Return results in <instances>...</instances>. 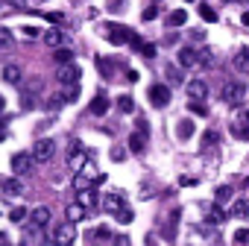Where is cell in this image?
<instances>
[{
    "mask_svg": "<svg viewBox=\"0 0 249 246\" xmlns=\"http://www.w3.org/2000/svg\"><path fill=\"white\" fill-rule=\"evenodd\" d=\"M220 100L229 103V105L243 103V100H246V82H240V79H229V82L220 88Z\"/></svg>",
    "mask_w": 249,
    "mask_h": 246,
    "instance_id": "cell-1",
    "label": "cell"
},
{
    "mask_svg": "<svg viewBox=\"0 0 249 246\" xmlns=\"http://www.w3.org/2000/svg\"><path fill=\"white\" fill-rule=\"evenodd\" d=\"M53 156H56V141H53V138H38L36 147H33V158H36V164H44V161H50Z\"/></svg>",
    "mask_w": 249,
    "mask_h": 246,
    "instance_id": "cell-2",
    "label": "cell"
},
{
    "mask_svg": "<svg viewBox=\"0 0 249 246\" xmlns=\"http://www.w3.org/2000/svg\"><path fill=\"white\" fill-rule=\"evenodd\" d=\"M9 167H12V173H15V176H27V173H33L36 158H33V153H15V156H12V161H9Z\"/></svg>",
    "mask_w": 249,
    "mask_h": 246,
    "instance_id": "cell-3",
    "label": "cell"
},
{
    "mask_svg": "<svg viewBox=\"0 0 249 246\" xmlns=\"http://www.w3.org/2000/svg\"><path fill=\"white\" fill-rule=\"evenodd\" d=\"M53 237H56L62 246H73V240H76V223H73V220H62V223L56 226Z\"/></svg>",
    "mask_w": 249,
    "mask_h": 246,
    "instance_id": "cell-4",
    "label": "cell"
},
{
    "mask_svg": "<svg viewBox=\"0 0 249 246\" xmlns=\"http://www.w3.org/2000/svg\"><path fill=\"white\" fill-rule=\"evenodd\" d=\"M103 33H106V38H108L111 44H117V47H120V44H126V41L132 38V33L123 27V24H106Z\"/></svg>",
    "mask_w": 249,
    "mask_h": 246,
    "instance_id": "cell-5",
    "label": "cell"
},
{
    "mask_svg": "<svg viewBox=\"0 0 249 246\" xmlns=\"http://www.w3.org/2000/svg\"><path fill=\"white\" fill-rule=\"evenodd\" d=\"M79 76H82V70L73 65V62H68V65H59V85H76L79 82Z\"/></svg>",
    "mask_w": 249,
    "mask_h": 246,
    "instance_id": "cell-6",
    "label": "cell"
},
{
    "mask_svg": "<svg viewBox=\"0 0 249 246\" xmlns=\"http://www.w3.org/2000/svg\"><path fill=\"white\" fill-rule=\"evenodd\" d=\"M85 161H88V158H85L82 144H79V141H71V147H68V167H71V170H82Z\"/></svg>",
    "mask_w": 249,
    "mask_h": 246,
    "instance_id": "cell-7",
    "label": "cell"
},
{
    "mask_svg": "<svg viewBox=\"0 0 249 246\" xmlns=\"http://www.w3.org/2000/svg\"><path fill=\"white\" fill-rule=\"evenodd\" d=\"M150 103L156 108H164L170 103V88L167 85H150Z\"/></svg>",
    "mask_w": 249,
    "mask_h": 246,
    "instance_id": "cell-8",
    "label": "cell"
},
{
    "mask_svg": "<svg viewBox=\"0 0 249 246\" xmlns=\"http://www.w3.org/2000/svg\"><path fill=\"white\" fill-rule=\"evenodd\" d=\"M0 191L3 193H9V196H24V182L18 179V176H12V179H0Z\"/></svg>",
    "mask_w": 249,
    "mask_h": 246,
    "instance_id": "cell-9",
    "label": "cell"
},
{
    "mask_svg": "<svg viewBox=\"0 0 249 246\" xmlns=\"http://www.w3.org/2000/svg\"><path fill=\"white\" fill-rule=\"evenodd\" d=\"M179 65H182V68H194V65H199V53H196L194 47H182V50H179Z\"/></svg>",
    "mask_w": 249,
    "mask_h": 246,
    "instance_id": "cell-10",
    "label": "cell"
},
{
    "mask_svg": "<svg viewBox=\"0 0 249 246\" xmlns=\"http://www.w3.org/2000/svg\"><path fill=\"white\" fill-rule=\"evenodd\" d=\"M188 94H191V100H205L208 97V85L202 79H191L188 82Z\"/></svg>",
    "mask_w": 249,
    "mask_h": 246,
    "instance_id": "cell-11",
    "label": "cell"
},
{
    "mask_svg": "<svg viewBox=\"0 0 249 246\" xmlns=\"http://www.w3.org/2000/svg\"><path fill=\"white\" fill-rule=\"evenodd\" d=\"M129 153H135V156H141L144 150H147V132H135V135H129Z\"/></svg>",
    "mask_w": 249,
    "mask_h": 246,
    "instance_id": "cell-12",
    "label": "cell"
},
{
    "mask_svg": "<svg viewBox=\"0 0 249 246\" xmlns=\"http://www.w3.org/2000/svg\"><path fill=\"white\" fill-rule=\"evenodd\" d=\"M3 79H6L9 85H21V82H24V73H21L18 65H6V68H3Z\"/></svg>",
    "mask_w": 249,
    "mask_h": 246,
    "instance_id": "cell-13",
    "label": "cell"
},
{
    "mask_svg": "<svg viewBox=\"0 0 249 246\" xmlns=\"http://www.w3.org/2000/svg\"><path fill=\"white\" fill-rule=\"evenodd\" d=\"M85 214H88V208H85L82 202H71V205H68V211H65V217H68V220H73V223L85 220Z\"/></svg>",
    "mask_w": 249,
    "mask_h": 246,
    "instance_id": "cell-14",
    "label": "cell"
},
{
    "mask_svg": "<svg viewBox=\"0 0 249 246\" xmlns=\"http://www.w3.org/2000/svg\"><path fill=\"white\" fill-rule=\"evenodd\" d=\"M41 38H44V44H47V47H53V50H56V47H62V41H65V33H62V30H47Z\"/></svg>",
    "mask_w": 249,
    "mask_h": 246,
    "instance_id": "cell-15",
    "label": "cell"
},
{
    "mask_svg": "<svg viewBox=\"0 0 249 246\" xmlns=\"http://www.w3.org/2000/svg\"><path fill=\"white\" fill-rule=\"evenodd\" d=\"M108 105H111V103H108V97H106V94H97V97H94V103H91V114L103 117V114L108 111Z\"/></svg>",
    "mask_w": 249,
    "mask_h": 246,
    "instance_id": "cell-16",
    "label": "cell"
},
{
    "mask_svg": "<svg viewBox=\"0 0 249 246\" xmlns=\"http://www.w3.org/2000/svg\"><path fill=\"white\" fill-rule=\"evenodd\" d=\"M231 65H234V70L249 73V50H237V53H234V59H231Z\"/></svg>",
    "mask_w": 249,
    "mask_h": 246,
    "instance_id": "cell-17",
    "label": "cell"
},
{
    "mask_svg": "<svg viewBox=\"0 0 249 246\" xmlns=\"http://www.w3.org/2000/svg\"><path fill=\"white\" fill-rule=\"evenodd\" d=\"M103 205H106V211H108V214H117V211H120L123 205H126V202H123V196H120V193H108Z\"/></svg>",
    "mask_w": 249,
    "mask_h": 246,
    "instance_id": "cell-18",
    "label": "cell"
},
{
    "mask_svg": "<svg viewBox=\"0 0 249 246\" xmlns=\"http://www.w3.org/2000/svg\"><path fill=\"white\" fill-rule=\"evenodd\" d=\"M231 196H234V191H231L229 185H220V188L214 191V202H217V205H229Z\"/></svg>",
    "mask_w": 249,
    "mask_h": 246,
    "instance_id": "cell-19",
    "label": "cell"
},
{
    "mask_svg": "<svg viewBox=\"0 0 249 246\" xmlns=\"http://www.w3.org/2000/svg\"><path fill=\"white\" fill-rule=\"evenodd\" d=\"M30 217H33V223H36L38 228H44V226L50 223V208H44V205H38V208H36V211L30 214Z\"/></svg>",
    "mask_w": 249,
    "mask_h": 246,
    "instance_id": "cell-20",
    "label": "cell"
},
{
    "mask_svg": "<svg viewBox=\"0 0 249 246\" xmlns=\"http://www.w3.org/2000/svg\"><path fill=\"white\" fill-rule=\"evenodd\" d=\"M196 132V126H194V120L191 117H185V120H179V129H176V135L182 138V141H188L191 135Z\"/></svg>",
    "mask_w": 249,
    "mask_h": 246,
    "instance_id": "cell-21",
    "label": "cell"
},
{
    "mask_svg": "<svg viewBox=\"0 0 249 246\" xmlns=\"http://www.w3.org/2000/svg\"><path fill=\"white\" fill-rule=\"evenodd\" d=\"M176 228H179V211H173V214H167V226H164V237H167V240H173V237H176Z\"/></svg>",
    "mask_w": 249,
    "mask_h": 246,
    "instance_id": "cell-22",
    "label": "cell"
},
{
    "mask_svg": "<svg viewBox=\"0 0 249 246\" xmlns=\"http://www.w3.org/2000/svg\"><path fill=\"white\" fill-rule=\"evenodd\" d=\"M231 217L246 220V217H249V199H234V205H231Z\"/></svg>",
    "mask_w": 249,
    "mask_h": 246,
    "instance_id": "cell-23",
    "label": "cell"
},
{
    "mask_svg": "<svg viewBox=\"0 0 249 246\" xmlns=\"http://www.w3.org/2000/svg\"><path fill=\"white\" fill-rule=\"evenodd\" d=\"M117 111H123V114L135 111V100H132V94H120V97H117Z\"/></svg>",
    "mask_w": 249,
    "mask_h": 246,
    "instance_id": "cell-24",
    "label": "cell"
},
{
    "mask_svg": "<svg viewBox=\"0 0 249 246\" xmlns=\"http://www.w3.org/2000/svg\"><path fill=\"white\" fill-rule=\"evenodd\" d=\"M53 59H56V65H68V62H73V50L71 47H56Z\"/></svg>",
    "mask_w": 249,
    "mask_h": 246,
    "instance_id": "cell-25",
    "label": "cell"
},
{
    "mask_svg": "<svg viewBox=\"0 0 249 246\" xmlns=\"http://www.w3.org/2000/svg\"><path fill=\"white\" fill-rule=\"evenodd\" d=\"M199 18H202L205 24H217L220 15H217V9H211L208 3H199Z\"/></svg>",
    "mask_w": 249,
    "mask_h": 246,
    "instance_id": "cell-26",
    "label": "cell"
},
{
    "mask_svg": "<svg viewBox=\"0 0 249 246\" xmlns=\"http://www.w3.org/2000/svg\"><path fill=\"white\" fill-rule=\"evenodd\" d=\"M185 21H188V12H185V9H173L170 18H167L170 27H185Z\"/></svg>",
    "mask_w": 249,
    "mask_h": 246,
    "instance_id": "cell-27",
    "label": "cell"
},
{
    "mask_svg": "<svg viewBox=\"0 0 249 246\" xmlns=\"http://www.w3.org/2000/svg\"><path fill=\"white\" fill-rule=\"evenodd\" d=\"M76 202H82L85 208H94V205H97V193H94L91 188H85V191H79V199H76Z\"/></svg>",
    "mask_w": 249,
    "mask_h": 246,
    "instance_id": "cell-28",
    "label": "cell"
},
{
    "mask_svg": "<svg viewBox=\"0 0 249 246\" xmlns=\"http://www.w3.org/2000/svg\"><path fill=\"white\" fill-rule=\"evenodd\" d=\"M114 220H117V223H123V226H126V223H132V220H135V211H132L129 205H123V208H120V211L114 214Z\"/></svg>",
    "mask_w": 249,
    "mask_h": 246,
    "instance_id": "cell-29",
    "label": "cell"
},
{
    "mask_svg": "<svg viewBox=\"0 0 249 246\" xmlns=\"http://www.w3.org/2000/svg\"><path fill=\"white\" fill-rule=\"evenodd\" d=\"M91 185H94V179H91V176L76 173V179H73V188H76V191H85V188H91Z\"/></svg>",
    "mask_w": 249,
    "mask_h": 246,
    "instance_id": "cell-30",
    "label": "cell"
},
{
    "mask_svg": "<svg viewBox=\"0 0 249 246\" xmlns=\"http://www.w3.org/2000/svg\"><path fill=\"white\" fill-rule=\"evenodd\" d=\"M223 220H226V211H223V208H220V205L214 202V208H211V214H208V223H214V226H220Z\"/></svg>",
    "mask_w": 249,
    "mask_h": 246,
    "instance_id": "cell-31",
    "label": "cell"
},
{
    "mask_svg": "<svg viewBox=\"0 0 249 246\" xmlns=\"http://www.w3.org/2000/svg\"><path fill=\"white\" fill-rule=\"evenodd\" d=\"M24 217H27V208H24V205H15V208L9 211V220H12V223H24Z\"/></svg>",
    "mask_w": 249,
    "mask_h": 246,
    "instance_id": "cell-32",
    "label": "cell"
},
{
    "mask_svg": "<svg viewBox=\"0 0 249 246\" xmlns=\"http://www.w3.org/2000/svg\"><path fill=\"white\" fill-rule=\"evenodd\" d=\"M234 246H249V228H237L234 231Z\"/></svg>",
    "mask_w": 249,
    "mask_h": 246,
    "instance_id": "cell-33",
    "label": "cell"
},
{
    "mask_svg": "<svg viewBox=\"0 0 249 246\" xmlns=\"http://www.w3.org/2000/svg\"><path fill=\"white\" fill-rule=\"evenodd\" d=\"M62 88H65V100L68 103H73L79 97V85H62Z\"/></svg>",
    "mask_w": 249,
    "mask_h": 246,
    "instance_id": "cell-34",
    "label": "cell"
},
{
    "mask_svg": "<svg viewBox=\"0 0 249 246\" xmlns=\"http://www.w3.org/2000/svg\"><path fill=\"white\" fill-rule=\"evenodd\" d=\"M9 44H12V30L0 27V47H9Z\"/></svg>",
    "mask_w": 249,
    "mask_h": 246,
    "instance_id": "cell-35",
    "label": "cell"
},
{
    "mask_svg": "<svg viewBox=\"0 0 249 246\" xmlns=\"http://www.w3.org/2000/svg\"><path fill=\"white\" fill-rule=\"evenodd\" d=\"M214 62H217V59H214V50H202V53H199V65H208V68H211Z\"/></svg>",
    "mask_w": 249,
    "mask_h": 246,
    "instance_id": "cell-36",
    "label": "cell"
},
{
    "mask_svg": "<svg viewBox=\"0 0 249 246\" xmlns=\"http://www.w3.org/2000/svg\"><path fill=\"white\" fill-rule=\"evenodd\" d=\"M188 108H191L194 114H208V108H205V103H196V100H191V103H188Z\"/></svg>",
    "mask_w": 249,
    "mask_h": 246,
    "instance_id": "cell-37",
    "label": "cell"
},
{
    "mask_svg": "<svg viewBox=\"0 0 249 246\" xmlns=\"http://www.w3.org/2000/svg\"><path fill=\"white\" fill-rule=\"evenodd\" d=\"M62 100H65V97H59V94H56V97H50V100H47V111H56V108H62Z\"/></svg>",
    "mask_w": 249,
    "mask_h": 246,
    "instance_id": "cell-38",
    "label": "cell"
},
{
    "mask_svg": "<svg viewBox=\"0 0 249 246\" xmlns=\"http://www.w3.org/2000/svg\"><path fill=\"white\" fill-rule=\"evenodd\" d=\"M202 144H205V147H214V144H220V135H217V132H205Z\"/></svg>",
    "mask_w": 249,
    "mask_h": 246,
    "instance_id": "cell-39",
    "label": "cell"
},
{
    "mask_svg": "<svg viewBox=\"0 0 249 246\" xmlns=\"http://www.w3.org/2000/svg\"><path fill=\"white\" fill-rule=\"evenodd\" d=\"M144 21H156L159 18V6H150V9H144V15H141Z\"/></svg>",
    "mask_w": 249,
    "mask_h": 246,
    "instance_id": "cell-40",
    "label": "cell"
},
{
    "mask_svg": "<svg viewBox=\"0 0 249 246\" xmlns=\"http://www.w3.org/2000/svg\"><path fill=\"white\" fill-rule=\"evenodd\" d=\"M111 243H114V246H132L126 234H117V237H111Z\"/></svg>",
    "mask_w": 249,
    "mask_h": 246,
    "instance_id": "cell-41",
    "label": "cell"
},
{
    "mask_svg": "<svg viewBox=\"0 0 249 246\" xmlns=\"http://www.w3.org/2000/svg\"><path fill=\"white\" fill-rule=\"evenodd\" d=\"M97 68H100V70H103L106 76L111 73V62H106V59H97Z\"/></svg>",
    "mask_w": 249,
    "mask_h": 246,
    "instance_id": "cell-42",
    "label": "cell"
},
{
    "mask_svg": "<svg viewBox=\"0 0 249 246\" xmlns=\"http://www.w3.org/2000/svg\"><path fill=\"white\" fill-rule=\"evenodd\" d=\"M111 158H114V161H123V158H126V150H120V147H114V150H111Z\"/></svg>",
    "mask_w": 249,
    "mask_h": 246,
    "instance_id": "cell-43",
    "label": "cell"
},
{
    "mask_svg": "<svg viewBox=\"0 0 249 246\" xmlns=\"http://www.w3.org/2000/svg\"><path fill=\"white\" fill-rule=\"evenodd\" d=\"M24 35H27V38H38L41 30H36V27H24Z\"/></svg>",
    "mask_w": 249,
    "mask_h": 246,
    "instance_id": "cell-44",
    "label": "cell"
},
{
    "mask_svg": "<svg viewBox=\"0 0 249 246\" xmlns=\"http://www.w3.org/2000/svg\"><path fill=\"white\" fill-rule=\"evenodd\" d=\"M123 9V0H108V12H120Z\"/></svg>",
    "mask_w": 249,
    "mask_h": 246,
    "instance_id": "cell-45",
    "label": "cell"
},
{
    "mask_svg": "<svg viewBox=\"0 0 249 246\" xmlns=\"http://www.w3.org/2000/svg\"><path fill=\"white\" fill-rule=\"evenodd\" d=\"M97 237H106V240H108V237H111V228H108V226H100V228H97Z\"/></svg>",
    "mask_w": 249,
    "mask_h": 246,
    "instance_id": "cell-46",
    "label": "cell"
},
{
    "mask_svg": "<svg viewBox=\"0 0 249 246\" xmlns=\"http://www.w3.org/2000/svg\"><path fill=\"white\" fill-rule=\"evenodd\" d=\"M246 120H249V111H246ZM234 135H240V138H249V126H246V129H240V126H234Z\"/></svg>",
    "mask_w": 249,
    "mask_h": 246,
    "instance_id": "cell-47",
    "label": "cell"
},
{
    "mask_svg": "<svg viewBox=\"0 0 249 246\" xmlns=\"http://www.w3.org/2000/svg\"><path fill=\"white\" fill-rule=\"evenodd\" d=\"M167 73H170V82H176V85H179V82H182V73H179V70H173V68H170V70H167Z\"/></svg>",
    "mask_w": 249,
    "mask_h": 246,
    "instance_id": "cell-48",
    "label": "cell"
},
{
    "mask_svg": "<svg viewBox=\"0 0 249 246\" xmlns=\"http://www.w3.org/2000/svg\"><path fill=\"white\" fill-rule=\"evenodd\" d=\"M47 21H53V24H62V21H65V18H62V15H59V12H50V15H47Z\"/></svg>",
    "mask_w": 249,
    "mask_h": 246,
    "instance_id": "cell-49",
    "label": "cell"
},
{
    "mask_svg": "<svg viewBox=\"0 0 249 246\" xmlns=\"http://www.w3.org/2000/svg\"><path fill=\"white\" fill-rule=\"evenodd\" d=\"M182 185L191 188V185H196V179H194V176H182Z\"/></svg>",
    "mask_w": 249,
    "mask_h": 246,
    "instance_id": "cell-50",
    "label": "cell"
},
{
    "mask_svg": "<svg viewBox=\"0 0 249 246\" xmlns=\"http://www.w3.org/2000/svg\"><path fill=\"white\" fill-rule=\"evenodd\" d=\"M126 79L129 82H138V70H126Z\"/></svg>",
    "mask_w": 249,
    "mask_h": 246,
    "instance_id": "cell-51",
    "label": "cell"
},
{
    "mask_svg": "<svg viewBox=\"0 0 249 246\" xmlns=\"http://www.w3.org/2000/svg\"><path fill=\"white\" fill-rule=\"evenodd\" d=\"M240 21H243V27H249V12H243V18H240Z\"/></svg>",
    "mask_w": 249,
    "mask_h": 246,
    "instance_id": "cell-52",
    "label": "cell"
},
{
    "mask_svg": "<svg viewBox=\"0 0 249 246\" xmlns=\"http://www.w3.org/2000/svg\"><path fill=\"white\" fill-rule=\"evenodd\" d=\"M6 108V100H3V94H0V111H3Z\"/></svg>",
    "mask_w": 249,
    "mask_h": 246,
    "instance_id": "cell-53",
    "label": "cell"
},
{
    "mask_svg": "<svg viewBox=\"0 0 249 246\" xmlns=\"http://www.w3.org/2000/svg\"><path fill=\"white\" fill-rule=\"evenodd\" d=\"M44 246H62V243H59V240H47Z\"/></svg>",
    "mask_w": 249,
    "mask_h": 246,
    "instance_id": "cell-54",
    "label": "cell"
},
{
    "mask_svg": "<svg viewBox=\"0 0 249 246\" xmlns=\"http://www.w3.org/2000/svg\"><path fill=\"white\" fill-rule=\"evenodd\" d=\"M0 246H6V234L3 231H0Z\"/></svg>",
    "mask_w": 249,
    "mask_h": 246,
    "instance_id": "cell-55",
    "label": "cell"
},
{
    "mask_svg": "<svg viewBox=\"0 0 249 246\" xmlns=\"http://www.w3.org/2000/svg\"><path fill=\"white\" fill-rule=\"evenodd\" d=\"M223 3H246V0H223Z\"/></svg>",
    "mask_w": 249,
    "mask_h": 246,
    "instance_id": "cell-56",
    "label": "cell"
},
{
    "mask_svg": "<svg viewBox=\"0 0 249 246\" xmlns=\"http://www.w3.org/2000/svg\"><path fill=\"white\" fill-rule=\"evenodd\" d=\"M188 3H194V0H188Z\"/></svg>",
    "mask_w": 249,
    "mask_h": 246,
    "instance_id": "cell-57",
    "label": "cell"
}]
</instances>
